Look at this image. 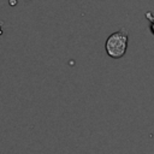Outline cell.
I'll return each mask as SVG.
<instances>
[{"label": "cell", "instance_id": "cell-1", "mask_svg": "<svg viewBox=\"0 0 154 154\" xmlns=\"http://www.w3.org/2000/svg\"><path fill=\"white\" fill-rule=\"evenodd\" d=\"M128 40H129V34L124 28H122L118 31L111 34L107 37L106 43H105L106 53L113 59L122 58L126 53Z\"/></svg>", "mask_w": 154, "mask_h": 154}, {"label": "cell", "instance_id": "cell-2", "mask_svg": "<svg viewBox=\"0 0 154 154\" xmlns=\"http://www.w3.org/2000/svg\"><path fill=\"white\" fill-rule=\"evenodd\" d=\"M146 18L149 20V29L152 31V34L154 35V16L152 12H147L146 13Z\"/></svg>", "mask_w": 154, "mask_h": 154}, {"label": "cell", "instance_id": "cell-3", "mask_svg": "<svg viewBox=\"0 0 154 154\" xmlns=\"http://www.w3.org/2000/svg\"><path fill=\"white\" fill-rule=\"evenodd\" d=\"M2 35V29H1V25H0V36Z\"/></svg>", "mask_w": 154, "mask_h": 154}]
</instances>
